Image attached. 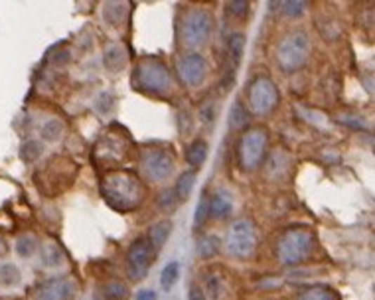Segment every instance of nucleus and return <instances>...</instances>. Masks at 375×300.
<instances>
[{"label": "nucleus", "mask_w": 375, "mask_h": 300, "mask_svg": "<svg viewBox=\"0 0 375 300\" xmlns=\"http://www.w3.org/2000/svg\"><path fill=\"white\" fill-rule=\"evenodd\" d=\"M209 216V200L206 196L199 200L198 207H196V216H194V226L202 228L206 223V219Z\"/></svg>", "instance_id": "28"}, {"label": "nucleus", "mask_w": 375, "mask_h": 300, "mask_svg": "<svg viewBox=\"0 0 375 300\" xmlns=\"http://www.w3.org/2000/svg\"><path fill=\"white\" fill-rule=\"evenodd\" d=\"M298 300H336V294L332 290L324 289V287H314V289H308L304 294H301Z\"/></svg>", "instance_id": "27"}, {"label": "nucleus", "mask_w": 375, "mask_h": 300, "mask_svg": "<svg viewBox=\"0 0 375 300\" xmlns=\"http://www.w3.org/2000/svg\"><path fill=\"white\" fill-rule=\"evenodd\" d=\"M249 111L253 115H269L279 105V89L271 77L259 75L249 85Z\"/></svg>", "instance_id": "7"}, {"label": "nucleus", "mask_w": 375, "mask_h": 300, "mask_svg": "<svg viewBox=\"0 0 375 300\" xmlns=\"http://www.w3.org/2000/svg\"><path fill=\"white\" fill-rule=\"evenodd\" d=\"M245 52V34L243 32H235L231 34L228 40V56H225V65H228V77H225V89H230L233 83V73L239 67L241 58Z\"/></svg>", "instance_id": "13"}, {"label": "nucleus", "mask_w": 375, "mask_h": 300, "mask_svg": "<svg viewBox=\"0 0 375 300\" xmlns=\"http://www.w3.org/2000/svg\"><path fill=\"white\" fill-rule=\"evenodd\" d=\"M14 249H16V253L20 255L22 259H28V257H32L38 251V239H36V235H32V233H24V235L16 239Z\"/></svg>", "instance_id": "19"}, {"label": "nucleus", "mask_w": 375, "mask_h": 300, "mask_svg": "<svg viewBox=\"0 0 375 300\" xmlns=\"http://www.w3.org/2000/svg\"><path fill=\"white\" fill-rule=\"evenodd\" d=\"M176 194H174V190H164L162 192V196H160V200H158V204L164 207V209H174V206H176Z\"/></svg>", "instance_id": "33"}, {"label": "nucleus", "mask_w": 375, "mask_h": 300, "mask_svg": "<svg viewBox=\"0 0 375 300\" xmlns=\"http://www.w3.org/2000/svg\"><path fill=\"white\" fill-rule=\"evenodd\" d=\"M249 123V113H247V109L243 107L241 101H235L233 107H231V113H230V126L231 129H245Z\"/></svg>", "instance_id": "20"}, {"label": "nucleus", "mask_w": 375, "mask_h": 300, "mask_svg": "<svg viewBox=\"0 0 375 300\" xmlns=\"http://www.w3.org/2000/svg\"><path fill=\"white\" fill-rule=\"evenodd\" d=\"M73 282L70 279H50L38 285L32 300H72Z\"/></svg>", "instance_id": "12"}, {"label": "nucleus", "mask_w": 375, "mask_h": 300, "mask_svg": "<svg viewBox=\"0 0 375 300\" xmlns=\"http://www.w3.org/2000/svg\"><path fill=\"white\" fill-rule=\"evenodd\" d=\"M206 292L213 300H218V296L221 294V279H219L218 275H209L208 279H206Z\"/></svg>", "instance_id": "30"}, {"label": "nucleus", "mask_w": 375, "mask_h": 300, "mask_svg": "<svg viewBox=\"0 0 375 300\" xmlns=\"http://www.w3.org/2000/svg\"><path fill=\"white\" fill-rule=\"evenodd\" d=\"M176 72L180 81L184 83L186 87H199L206 79L208 63H206V58L202 53L188 52L178 60Z\"/></svg>", "instance_id": "11"}, {"label": "nucleus", "mask_w": 375, "mask_h": 300, "mask_svg": "<svg viewBox=\"0 0 375 300\" xmlns=\"http://www.w3.org/2000/svg\"><path fill=\"white\" fill-rule=\"evenodd\" d=\"M170 233H172V221L170 219H164V221H158L154 223L150 231H148V241H150V245L154 247V251L158 249H162L166 245L168 237H170Z\"/></svg>", "instance_id": "15"}, {"label": "nucleus", "mask_w": 375, "mask_h": 300, "mask_svg": "<svg viewBox=\"0 0 375 300\" xmlns=\"http://www.w3.org/2000/svg\"><path fill=\"white\" fill-rule=\"evenodd\" d=\"M136 300H157V292L150 289H143L136 294Z\"/></svg>", "instance_id": "36"}, {"label": "nucleus", "mask_w": 375, "mask_h": 300, "mask_svg": "<svg viewBox=\"0 0 375 300\" xmlns=\"http://www.w3.org/2000/svg\"><path fill=\"white\" fill-rule=\"evenodd\" d=\"M63 253L62 249L58 247L55 243H46L42 249V263L46 267H58L62 265Z\"/></svg>", "instance_id": "24"}, {"label": "nucleus", "mask_w": 375, "mask_h": 300, "mask_svg": "<svg viewBox=\"0 0 375 300\" xmlns=\"http://www.w3.org/2000/svg\"><path fill=\"white\" fill-rule=\"evenodd\" d=\"M174 172V156L166 148H148L143 155V174L152 182H164Z\"/></svg>", "instance_id": "10"}, {"label": "nucleus", "mask_w": 375, "mask_h": 300, "mask_svg": "<svg viewBox=\"0 0 375 300\" xmlns=\"http://www.w3.org/2000/svg\"><path fill=\"white\" fill-rule=\"evenodd\" d=\"M105 296L109 300H125L129 296V287L119 280H113L105 287Z\"/></svg>", "instance_id": "26"}, {"label": "nucleus", "mask_w": 375, "mask_h": 300, "mask_svg": "<svg viewBox=\"0 0 375 300\" xmlns=\"http://www.w3.org/2000/svg\"><path fill=\"white\" fill-rule=\"evenodd\" d=\"M310 53V41L304 32H292L277 46V62L282 72L292 73L301 70Z\"/></svg>", "instance_id": "4"}, {"label": "nucleus", "mask_w": 375, "mask_h": 300, "mask_svg": "<svg viewBox=\"0 0 375 300\" xmlns=\"http://www.w3.org/2000/svg\"><path fill=\"white\" fill-rule=\"evenodd\" d=\"M135 85L150 95H166L172 89V75L168 72V67L158 60H145L136 65Z\"/></svg>", "instance_id": "2"}, {"label": "nucleus", "mask_w": 375, "mask_h": 300, "mask_svg": "<svg viewBox=\"0 0 375 300\" xmlns=\"http://www.w3.org/2000/svg\"><path fill=\"white\" fill-rule=\"evenodd\" d=\"M105 62H107V67L113 70V72H119L126 62V53L121 46H113L107 50V56H105Z\"/></svg>", "instance_id": "23"}, {"label": "nucleus", "mask_w": 375, "mask_h": 300, "mask_svg": "<svg viewBox=\"0 0 375 300\" xmlns=\"http://www.w3.org/2000/svg\"><path fill=\"white\" fill-rule=\"evenodd\" d=\"M178 277H180V265L176 261H170L166 267L160 273V287L164 290H170L176 285Z\"/></svg>", "instance_id": "22"}, {"label": "nucleus", "mask_w": 375, "mask_h": 300, "mask_svg": "<svg viewBox=\"0 0 375 300\" xmlns=\"http://www.w3.org/2000/svg\"><path fill=\"white\" fill-rule=\"evenodd\" d=\"M196 184V174L194 172H184L182 176L176 180V186H174V194H176L178 202H186L192 190Z\"/></svg>", "instance_id": "18"}, {"label": "nucleus", "mask_w": 375, "mask_h": 300, "mask_svg": "<svg viewBox=\"0 0 375 300\" xmlns=\"http://www.w3.org/2000/svg\"><path fill=\"white\" fill-rule=\"evenodd\" d=\"M249 12V4L245 0H239V2H230L228 4V14H231L233 18H245Z\"/></svg>", "instance_id": "29"}, {"label": "nucleus", "mask_w": 375, "mask_h": 300, "mask_svg": "<svg viewBox=\"0 0 375 300\" xmlns=\"http://www.w3.org/2000/svg\"><path fill=\"white\" fill-rule=\"evenodd\" d=\"M267 145H269V135L259 129V126H253L247 129L239 138V145H237V152H239V164L245 170H257L263 160H265V152H267Z\"/></svg>", "instance_id": "5"}, {"label": "nucleus", "mask_w": 375, "mask_h": 300, "mask_svg": "<svg viewBox=\"0 0 375 300\" xmlns=\"http://www.w3.org/2000/svg\"><path fill=\"white\" fill-rule=\"evenodd\" d=\"M154 247L146 237H138L131 243L129 253H126V273L133 280L145 279L148 269L154 261Z\"/></svg>", "instance_id": "9"}, {"label": "nucleus", "mask_w": 375, "mask_h": 300, "mask_svg": "<svg viewBox=\"0 0 375 300\" xmlns=\"http://www.w3.org/2000/svg\"><path fill=\"white\" fill-rule=\"evenodd\" d=\"M188 162L194 166V168H199V166L204 164V160L208 158V143L206 141H194L192 145L188 146Z\"/></svg>", "instance_id": "17"}, {"label": "nucleus", "mask_w": 375, "mask_h": 300, "mask_svg": "<svg viewBox=\"0 0 375 300\" xmlns=\"http://www.w3.org/2000/svg\"><path fill=\"white\" fill-rule=\"evenodd\" d=\"M303 11L304 4L303 2H296V0H291V2H284V4H282V12H284L287 16H298Z\"/></svg>", "instance_id": "34"}, {"label": "nucleus", "mask_w": 375, "mask_h": 300, "mask_svg": "<svg viewBox=\"0 0 375 300\" xmlns=\"http://www.w3.org/2000/svg\"><path fill=\"white\" fill-rule=\"evenodd\" d=\"M257 249V229L247 219H239L231 223L225 235V251L231 257L247 259Z\"/></svg>", "instance_id": "6"}, {"label": "nucleus", "mask_w": 375, "mask_h": 300, "mask_svg": "<svg viewBox=\"0 0 375 300\" xmlns=\"http://www.w3.org/2000/svg\"><path fill=\"white\" fill-rule=\"evenodd\" d=\"M22 282V270L14 263L0 265V287L2 289H16Z\"/></svg>", "instance_id": "16"}, {"label": "nucleus", "mask_w": 375, "mask_h": 300, "mask_svg": "<svg viewBox=\"0 0 375 300\" xmlns=\"http://www.w3.org/2000/svg\"><path fill=\"white\" fill-rule=\"evenodd\" d=\"M219 239L216 235H204L198 241V255L199 257H213L219 251Z\"/></svg>", "instance_id": "25"}, {"label": "nucleus", "mask_w": 375, "mask_h": 300, "mask_svg": "<svg viewBox=\"0 0 375 300\" xmlns=\"http://www.w3.org/2000/svg\"><path fill=\"white\" fill-rule=\"evenodd\" d=\"M233 211V197L228 190H218L209 197V216L216 219H228Z\"/></svg>", "instance_id": "14"}, {"label": "nucleus", "mask_w": 375, "mask_h": 300, "mask_svg": "<svg viewBox=\"0 0 375 300\" xmlns=\"http://www.w3.org/2000/svg\"><path fill=\"white\" fill-rule=\"evenodd\" d=\"M40 152H42V146L38 145L36 141L26 143V145H24V148H22V155H24V158H26V160H36V158L40 156Z\"/></svg>", "instance_id": "32"}, {"label": "nucleus", "mask_w": 375, "mask_h": 300, "mask_svg": "<svg viewBox=\"0 0 375 300\" xmlns=\"http://www.w3.org/2000/svg\"><path fill=\"white\" fill-rule=\"evenodd\" d=\"M125 14H126L125 4L111 2V4H107V6H105V16H107V20H109V16H117L115 20H117V24H119V22L125 18Z\"/></svg>", "instance_id": "31"}, {"label": "nucleus", "mask_w": 375, "mask_h": 300, "mask_svg": "<svg viewBox=\"0 0 375 300\" xmlns=\"http://www.w3.org/2000/svg\"><path fill=\"white\" fill-rule=\"evenodd\" d=\"M209 34H211V16H209V12L202 11V8L188 12V16L182 22V30H180L182 44L190 50H194V48H199L202 44H206Z\"/></svg>", "instance_id": "8"}, {"label": "nucleus", "mask_w": 375, "mask_h": 300, "mask_svg": "<svg viewBox=\"0 0 375 300\" xmlns=\"http://www.w3.org/2000/svg\"><path fill=\"white\" fill-rule=\"evenodd\" d=\"M101 194L105 202L119 211H131L143 204L145 188L140 180L126 172H113L103 178L101 182Z\"/></svg>", "instance_id": "1"}, {"label": "nucleus", "mask_w": 375, "mask_h": 300, "mask_svg": "<svg viewBox=\"0 0 375 300\" xmlns=\"http://www.w3.org/2000/svg\"><path fill=\"white\" fill-rule=\"evenodd\" d=\"M314 247V235L310 229H289L277 245V257L282 265H296L304 261Z\"/></svg>", "instance_id": "3"}, {"label": "nucleus", "mask_w": 375, "mask_h": 300, "mask_svg": "<svg viewBox=\"0 0 375 300\" xmlns=\"http://www.w3.org/2000/svg\"><path fill=\"white\" fill-rule=\"evenodd\" d=\"M63 133V123L60 119H48L46 123L42 124V129H40V135L46 143H53V141H58Z\"/></svg>", "instance_id": "21"}, {"label": "nucleus", "mask_w": 375, "mask_h": 300, "mask_svg": "<svg viewBox=\"0 0 375 300\" xmlns=\"http://www.w3.org/2000/svg\"><path fill=\"white\" fill-rule=\"evenodd\" d=\"M188 300H208V299H206L204 290L194 285V287L190 289V292H188Z\"/></svg>", "instance_id": "35"}]
</instances>
